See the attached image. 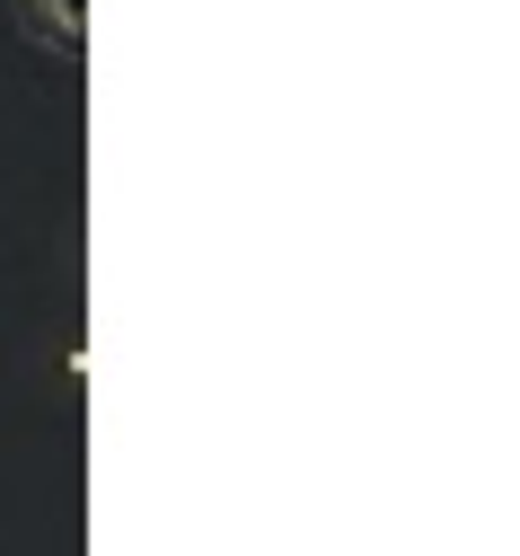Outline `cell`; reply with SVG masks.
<instances>
[{"label":"cell","mask_w":520,"mask_h":556,"mask_svg":"<svg viewBox=\"0 0 520 556\" xmlns=\"http://www.w3.org/2000/svg\"><path fill=\"white\" fill-rule=\"evenodd\" d=\"M18 27L45 45V53H80V36H89V0H18Z\"/></svg>","instance_id":"6da1fadb"}]
</instances>
